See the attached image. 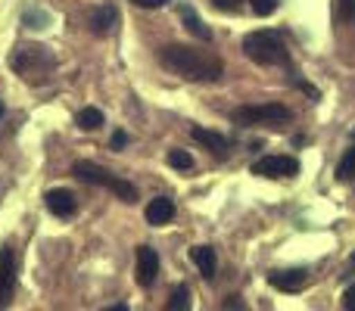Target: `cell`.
I'll list each match as a JSON object with an SVG mask.
<instances>
[{
  "mask_svg": "<svg viewBox=\"0 0 355 311\" xmlns=\"http://www.w3.org/2000/svg\"><path fill=\"white\" fill-rule=\"evenodd\" d=\"M159 62L168 72L181 75L187 81H218L225 72V62L209 50H196L187 44H168L159 50Z\"/></svg>",
  "mask_w": 355,
  "mask_h": 311,
  "instance_id": "1",
  "label": "cell"
},
{
  "mask_svg": "<svg viewBox=\"0 0 355 311\" xmlns=\"http://www.w3.org/2000/svg\"><path fill=\"white\" fill-rule=\"evenodd\" d=\"M240 47L259 66H290V50L277 31H250Z\"/></svg>",
  "mask_w": 355,
  "mask_h": 311,
  "instance_id": "2",
  "label": "cell"
},
{
  "mask_svg": "<svg viewBox=\"0 0 355 311\" xmlns=\"http://www.w3.org/2000/svg\"><path fill=\"white\" fill-rule=\"evenodd\" d=\"M72 175L78 177V181H85V184H94V187L112 190V193H116L122 202H135L137 199L135 184H128L125 177H119V175H112V171L100 168L97 162H75L72 165Z\"/></svg>",
  "mask_w": 355,
  "mask_h": 311,
  "instance_id": "3",
  "label": "cell"
},
{
  "mask_svg": "<svg viewBox=\"0 0 355 311\" xmlns=\"http://www.w3.org/2000/svg\"><path fill=\"white\" fill-rule=\"evenodd\" d=\"M53 53L47 47H19L12 56V69L22 75L25 81H44L53 69Z\"/></svg>",
  "mask_w": 355,
  "mask_h": 311,
  "instance_id": "4",
  "label": "cell"
},
{
  "mask_svg": "<svg viewBox=\"0 0 355 311\" xmlns=\"http://www.w3.org/2000/svg\"><path fill=\"white\" fill-rule=\"evenodd\" d=\"M293 118V112L284 103H259V106H240L231 112L234 125H284Z\"/></svg>",
  "mask_w": 355,
  "mask_h": 311,
  "instance_id": "5",
  "label": "cell"
},
{
  "mask_svg": "<svg viewBox=\"0 0 355 311\" xmlns=\"http://www.w3.org/2000/svg\"><path fill=\"white\" fill-rule=\"evenodd\" d=\"M250 171L256 177H296L300 175V162L293 156H262L252 162Z\"/></svg>",
  "mask_w": 355,
  "mask_h": 311,
  "instance_id": "6",
  "label": "cell"
},
{
  "mask_svg": "<svg viewBox=\"0 0 355 311\" xmlns=\"http://www.w3.org/2000/svg\"><path fill=\"white\" fill-rule=\"evenodd\" d=\"M12 293H16V256L12 249H0V308L10 305Z\"/></svg>",
  "mask_w": 355,
  "mask_h": 311,
  "instance_id": "7",
  "label": "cell"
},
{
  "mask_svg": "<svg viewBox=\"0 0 355 311\" xmlns=\"http://www.w3.org/2000/svg\"><path fill=\"white\" fill-rule=\"evenodd\" d=\"M309 281V271L306 268H290V271H271L268 274V283L281 293H300Z\"/></svg>",
  "mask_w": 355,
  "mask_h": 311,
  "instance_id": "8",
  "label": "cell"
},
{
  "mask_svg": "<svg viewBox=\"0 0 355 311\" xmlns=\"http://www.w3.org/2000/svg\"><path fill=\"white\" fill-rule=\"evenodd\" d=\"M44 202H47V208L56 215V218H72V215L78 212L75 193H72V190H66V187H60V190H47Z\"/></svg>",
  "mask_w": 355,
  "mask_h": 311,
  "instance_id": "9",
  "label": "cell"
},
{
  "mask_svg": "<svg viewBox=\"0 0 355 311\" xmlns=\"http://www.w3.org/2000/svg\"><path fill=\"white\" fill-rule=\"evenodd\" d=\"M156 274H159V256L150 246H141L137 249V283L141 287H153Z\"/></svg>",
  "mask_w": 355,
  "mask_h": 311,
  "instance_id": "10",
  "label": "cell"
},
{
  "mask_svg": "<svg viewBox=\"0 0 355 311\" xmlns=\"http://www.w3.org/2000/svg\"><path fill=\"white\" fill-rule=\"evenodd\" d=\"M190 137H193L196 143H202L206 150H212L215 156H225L227 147H231L225 134H218V131H209V128H200V125H193V128H190Z\"/></svg>",
  "mask_w": 355,
  "mask_h": 311,
  "instance_id": "11",
  "label": "cell"
},
{
  "mask_svg": "<svg viewBox=\"0 0 355 311\" xmlns=\"http://www.w3.org/2000/svg\"><path fill=\"white\" fill-rule=\"evenodd\" d=\"M116 22H119V10L112 3H103L91 12V31L94 35H110V31L116 28Z\"/></svg>",
  "mask_w": 355,
  "mask_h": 311,
  "instance_id": "12",
  "label": "cell"
},
{
  "mask_svg": "<svg viewBox=\"0 0 355 311\" xmlns=\"http://www.w3.org/2000/svg\"><path fill=\"white\" fill-rule=\"evenodd\" d=\"M147 224H153V227H159V224H168V221L175 218V202L168 199V196H156L153 202L147 206Z\"/></svg>",
  "mask_w": 355,
  "mask_h": 311,
  "instance_id": "13",
  "label": "cell"
},
{
  "mask_svg": "<svg viewBox=\"0 0 355 311\" xmlns=\"http://www.w3.org/2000/svg\"><path fill=\"white\" fill-rule=\"evenodd\" d=\"M190 262L196 265V268H200V274L206 277V281H212L215 277V249L212 246H193V249H190Z\"/></svg>",
  "mask_w": 355,
  "mask_h": 311,
  "instance_id": "14",
  "label": "cell"
},
{
  "mask_svg": "<svg viewBox=\"0 0 355 311\" xmlns=\"http://www.w3.org/2000/svg\"><path fill=\"white\" fill-rule=\"evenodd\" d=\"M181 22H184V28H187L193 37H200V41H212V31H209L206 22L196 16L193 6H181Z\"/></svg>",
  "mask_w": 355,
  "mask_h": 311,
  "instance_id": "15",
  "label": "cell"
},
{
  "mask_svg": "<svg viewBox=\"0 0 355 311\" xmlns=\"http://www.w3.org/2000/svg\"><path fill=\"white\" fill-rule=\"evenodd\" d=\"M75 122H78L81 131H97L100 125H103V112L94 109V106H87V109L78 112V118H75Z\"/></svg>",
  "mask_w": 355,
  "mask_h": 311,
  "instance_id": "16",
  "label": "cell"
},
{
  "mask_svg": "<svg viewBox=\"0 0 355 311\" xmlns=\"http://www.w3.org/2000/svg\"><path fill=\"white\" fill-rule=\"evenodd\" d=\"M352 177H355V150H346L337 165V181L346 184V181H352Z\"/></svg>",
  "mask_w": 355,
  "mask_h": 311,
  "instance_id": "17",
  "label": "cell"
},
{
  "mask_svg": "<svg viewBox=\"0 0 355 311\" xmlns=\"http://www.w3.org/2000/svg\"><path fill=\"white\" fill-rule=\"evenodd\" d=\"M168 165L178 171H187V168H193V156L187 150H168Z\"/></svg>",
  "mask_w": 355,
  "mask_h": 311,
  "instance_id": "18",
  "label": "cell"
},
{
  "mask_svg": "<svg viewBox=\"0 0 355 311\" xmlns=\"http://www.w3.org/2000/svg\"><path fill=\"white\" fill-rule=\"evenodd\" d=\"M184 308H190V290L187 287H175L172 299H168V311H184Z\"/></svg>",
  "mask_w": 355,
  "mask_h": 311,
  "instance_id": "19",
  "label": "cell"
},
{
  "mask_svg": "<svg viewBox=\"0 0 355 311\" xmlns=\"http://www.w3.org/2000/svg\"><path fill=\"white\" fill-rule=\"evenodd\" d=\"M277 10V0H252V12L256 16H271Z\"/></svg>",
  "mask_w": 355,
  "mask_h": 311,
  "instance_id": "20",
  "label": "cell"
},
{
  "mask_svg": "<svg viewBox=\"0 0 355 311\" xmlns=\"http://www.w3.org/2000/svg\"><path fill=\"white\" fill-rule=\"evenodd\" d=\"M340 6V16H343V22H352L355 25V0H337Z\"/></svg>",
  "mask_w": 355,
  "mask_h": 311,
  "instance_id": "21",
  "label": "cell"
},
{
  "mask_svg": "<svg viewBox=\"0 0 355 311\" xmlns=\"http://www.w3.org/2000/svg\"><path fill=\"white\" fill-rule=\"evenodd\" d=\"M240 3H243V0H212V6H215V10H221V12L240 10Z\"/></svg>",
  "mask_w": 355,
  "mask_h": 311,
  "instance_id": "22",
  "label": "cell"
},
{
  "mask_svg": "<svg viewBox=\"0 0 355 311\" xmlns=\"http://www.w3.org/2000/svg\"><path fill=\"white\" fill-rule=\"evenodd\" d=\"M110 147L112 150H125V147H128V134H125V131H116V134H112V141H110Z\"/></svg>",
  "mask_w": 355,
  "mask_h": 311,
  "instance_id": "23",
  "label": "cell"
},
{
  "mask_svg": "<svg viewBox=\"0 0 355 311\" xmlns=\"http://www.w3.org/2000/svg\"><path fill=\"white\" fill-rule=\"evenodd\" d=\"M343 308L346 311H355V283L343 293Z\"/></svg>",
  "mask_w": 355,
  "mask_h": 311,
  "instance_id": "24",
  "label": "cell"
},
{
  "mask_svg": "<svg viewBox=\"0 0 355 311\" xmlns=\"http://www.w3.org/2000/svg\"><path fill=\"white\" fill-rule=\"evenodd\" d=\"M137 6H144V10H159V6H166L168 0H135Z\"/></svg>",
  "mask_w": 355,
  "mask_h": 311,
  "instance_id": "25",
  "label": "cell"
},
{
  "mask_svg": "<svg viewBox=\"0 0 355 311\" xmlns=\"http://www.w3.org/2000/svg\"><path fill=\"white\" fill-rule=\"evenodd\" d=\"M225 308H243V302H240V299H237V296H231V299H227V302H225Z\"/></svg>",
  "mask_w": 355,
  "mask_h": 311,
  "instance_id": "26",
  "label": "cell"
},
{
  "mask_svg": "<svg viewBox=\"0 0 355 311\" xmlns=\"http://www.w3.org/2000/svg\"><path fill=\"white\" fill-rule=\"evenodd\" d=\"M0 116H3V103H0Z\"/></svg>",
  "mask_w": 355,
  "mask_h": 311,
  "instance_id": "27",
  "label": "cell"
},
{
  "mask_svg": "<svg viewBox=\"0 0 355 311\" xmlns=\"http://www.w3.org/2000/svg\"><path fill=\"white\" fill-rule=\"evenodd\" d=\"M352 137H355V131H352Z\"/></svg>",
  "mask_w": 355,
  "mask_h": 311,
  "instance_id": "28",
  "label": "cell"
}]
</instances>
